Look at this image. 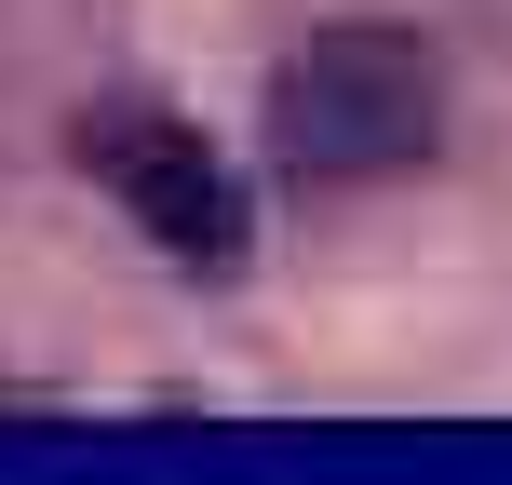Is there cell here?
I'll return each mask as SVG.
<instances>
[{
	"mask_svg": "<svg viewBox=\"0 0 512 485\" xmlns=\"http://www.w3.org/2000/svg\"><path fill=\"white\" fill-rule=\"evenodd\" d=\"M81 162L122 189V216L162 256H189V270H230L243 256V189H230V162L203 149V122H176V108H149V95H108V108H81Z\"/></svg>",
	"mask_w": 512,
	"mask_h": 485,
	"instance_id": "2",
	"label": "cell"
},
{
	"mask_svg": "<svg viewBox=\"0 0 512 485\" xmlns=\"http://www.w3.org/2000/svg\"><path fill=\"white\" fill-rule=\"evenodd\" d=\"M432 135H445V54L418 41V27H391V14L310 27L270 68V149L297 162L310 189L405 176V162H432Z\"/></svg>",
	"mask_w": 512,
	"mask_h": 485,
	"instance_id": "1",
	"label": "cell"
}]
</instances>
